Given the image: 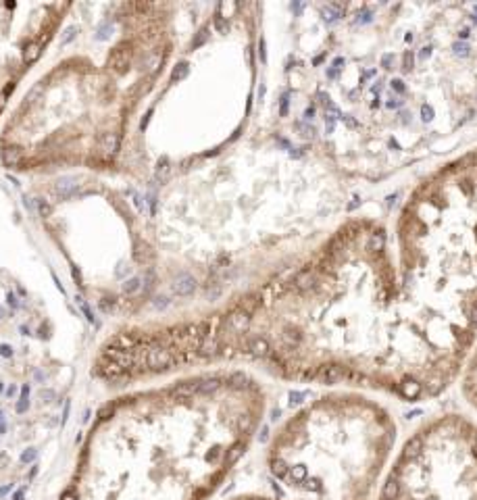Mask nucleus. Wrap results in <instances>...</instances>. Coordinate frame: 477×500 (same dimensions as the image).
Segmentation results:
<instances>
[{
  "mask_svg": "<svg viewBox=\"0 0 477 500\" xmlns=\"http://www.w3.org/2000/svg\"><path fill=\"white\" fill-rule=\"evenodd\" d=\"M261 413V388L244 371L108 402L57 500H208L244 455Z\"/></svg>",
  "mask_w": 477,
  "mask_h": 500,
  "instance_id": "obj_1",
  "label": "nucleus"
},
{
  "mask_svg": "<svg viewBox=\"0 0 477 500\" xmlns=\"http://www.w3.org/2000/svg\"><path fill=\"white\" fill-rule=\"evenodd\" d=\"M392 421L358 398H323L294 415L269 448V490L231 500H371Z\"/></svg>",
  "mask_w": 477,
  "mask_h": 500,
  "instance_id": "obj_2",
  "label": "nucleus"
},
{
  "mask_svg": "<svg viewBox=\"0 0 477 500\" xmlns=\"http://www.w3.org/2000/svg\"><path fill=\"white\" fill-rule=\"evenodd\" d=\"M377 500H477V427L437 419L404 444Z\"/></svg>",
  "mask_w": 477,
  "mask_h": 500,
  "instance_id": "obj_3",
  "label": "nucleus"
},
{
  "mask_svg": "<svg viewBox=\"0 0 477 500\" xmlns=\"http://www.w3.org/2000/svg\"><path fill=\"white\" fill-rule=\"evenodd\" d=\"M131 57H134V46H131V42H121L111 50V54H108L106 67L115 73H125L127 67H129V62H131Z\"/></svg>",
  "mask_w": 477,
  "mask_h": 500,
  "instance_id": "obj_4",
  "label": "nucleus"
},
{
  "mask_svg": "<svg viewBox=\"0 0 477 500\" xmlns=\"http://www.w3.org/2000/svg\"><path fill=\"white\" fill-rule=\"evenodd\" d=\"M465 394L469 398V402L477 409V353L473 356L471 365H469V371L465 377Z\"/></svg>",
  "mask_w": 477,
  "mask_h": 500,
  "instance_id": "obj_5",
  "label": "nucleus"
},
{
  "mask_svg": "<svg viewBox=\"0 0 477 500\" xmlns=\"http://www.w3.org/2000/svg\"><path fill=\"white\" fill-rule=\"evenodd\" d=\"M98 150L103 156H106V159L115 156L117 150H119V138H117V134H103L100 136L98 138Z\"/></svg>",
  "mask_w": 477,
  "mask_h": 500,
  "instance_id": "obj_6",
  "label": "nucleus"
},
{
  "mask_svg": "<svg viewBox=\"0 0 477 500\" xmlns=\"http://www.w3.org/2000/svg\"><path fill=\"white\" fill-rule=\"evenodd\" d=\"M2 163L6 167H19L23 163V150L19 146H15V144L4 146L2 148Z\"/></svg>",
  "mask_w": 477,
  "mask_h": 500,
  "instance_id": "obj_7",
  "label": "nucleus"
},
{
  "mask_svg": "<svg viewBox=\"0 0 477 500\" xmlns=\"http://www.w3.org/2000/svg\"><path fill=\"white\" fill-rule=\"evenodd\" d=\"M161 67H163V52L161 50L148 52L146 57L142 59V69H144V71H148V73H156Z\"/></svg>",
  "mask_w": 477,
  "mask_h": 500,
  "instance_id": "obj_8",
  "label": "nucleus"
},
{
  "mask_svg": "<svg viewBox=\"0 0 477 500\" xmlns=\"http://www.w3.org/2000/svg\"><path fill=\"white\" fill-rule=\"evenodd\" d=\"M54 192H57L62 200L73 198V196H77V194H82L80 186H77V184H71V182H67V179H62V182H59V184H57V188H54Z\"/></svg>",
  "mask_w": 477,
  "mask_h": 500,
  "instance_id": "obj_9",
  "label": "nucleus"
},
{
  "mask_svg": "<svg viewBox=\"0 0 477 500\" xmlns=\"http://www.w3.org/2000/svg\"><path fill=\"white\" fill-rule=\"evenodd\" d=\"M40 52H42V42H29L25 46V50H23V62H25V65L36 62L38 57H40Z\"/></svg>",
  "mask_w": 477,
  "mask_h": 500,
  "instance_id": "obj_10",
  "label": "nucleus"
},
{
  "mask_svg": "<svg viewBox=\"0 0 477 500\" xmlns=\"http://www.w3.org/2000/svg\"><path fill=\"white\" fill-rule=\"evenodd\" d=\"M169 173H171L169 161H167V159H161L159 165H156V179H159V182H165V179L169 177Z\"/></svg>",
  "mask_w": 477,
  "mask_h": 500,
  "instance_id": "obj_11",
  "label": "nucleus"
},
{
  "mask_svg": "<svg viewBox=\"0 0 477 500\" xmlns=\"http://www.w3.org/2000/svg\"><path fill=\"white\" fill-rule=\"evenodd\" d=\"M36 208H38V215L44 217V219L52 215V207H50V202H48V200H44V198H36Z\"/></svg>",
  "mask_w": 477,
  "mask_h": 500,
  "instance_id": "obj_12",
  "label": "nucleus"
},
{
  "mask_svg": "<svg viewBox=\"0 0 477 500\" xmlns=\"http://www.w3.org/2000/svg\"><path fill=\"white\" fill-rule=\"evenodd\" d=\"M187 73H190V67L186 65V62H179V65L173 69V73H171V82H179V80H186Z\"/></svg>",
  "mask_w": 477,
  "mask_h": 500,
  "instance_id": "obj_13",
  "label": "nucleus"
},
{
  "mask_svg": "<svg viewBox=\"0 0 477 500\" xmlns=\"http://www.w3.org/2000/svg\"><path fill=\"white\" fill-rule=\"evenodd\" d=\"M213 25H215V29L219 31V34H228V29H229V23H228V19L223 17V15H215V19H213Z\"/></svg>",
  "mask_w": 477,
  "mask_h": 500,
  "instance_id": "obj_14",
  "label": "nucleus"
},
{
  "mask_svg": "<svg viewBox=\"0 0 477 500\" xmlns=\"http://www.w3.org/2000/svg\"><path fill=\"white\" fill-rule=\"evenodd\" d=\"M207 40H208V27H202L196 34V38L192 40V48H200V46L205 44Z\"/></svg>",
  "mask_w": 477,
  "mask_h": 500,
  "instance_id": "obj_15",
  "label": "nucleus"
},
{
  "mask_svg": "<svg viewBox=\"0 0 477 500\" xmlns=\"http://www.w3.org/2000/svg\"><path fill=\"white\" fill-rule=\"evenodd\" d=\"M77 31H80V27H77V25L67 27V29H65V36H62V40H61V44H62V46H67L69 42H73V40H75V36H77Z\"/></svg>",
  "mask_w": 477,
  "mask_h": 500,
  "instance_id": "obj_16",
  "label": "nucleus"
},
{
  "mask_svg": "<svg viewBox=\"0 0 477 500\" xmlns=\"http://www.w3.org/2000/svg\"><path fill=\"white\" fill-rule=\"evenodd\" d=\"M296 129L302 131V136H315L317 134L315 125H307V123H296Z\"/></svg>",
  "mask_w": 477,
  "mask_h": 500,
  "instance_id": "obj_17",
  "label": "nucleus"
},
{
  "mask_svg": "<svg viewBox=\"0 0 477 500\" xmlns=\"http://www.w3.org/2000/svg\"><path fill=\"white\" fill-rule=\"evenodd\" d=\"M402 61H404L402 67H404V69H411L413 62H415V52H413V50H406V52L402 54Z\"/></svg>",
  "mask_w": 477,
  "mask_h": 500,
  "instance_id": "obj_18",
  "label": "nucleus"
},
{
  "mask_svg": "<svg viewBox=\"0 0 477 500\" xmlns=\"http://www.w3.org/2000/svg\"><path fill=\"white\" fill-rule=\"evenodd\" d=\"M394 54H384V57H381V67L384 69H392L394 67Z\"/></svg>",
  "mask_w": 477,
  "mask_h": 500,
  "instance_id": "obj_19",
  "label": "nucleus"
},
{
  "mask_svg": "<svg viewBox=\"0 0 477 500\" xmlns=\"http://www.w3.org/2000/svg\"><path fill=\"white\" fill-rule=\"evenodd\" d=\"M333 127H335V117H333V115H327V117H325V129H327V134H332Z\"/></svg>",
  "mask_w": 477,
  "mask_h": 500,
  "instance_id": "obj_20",
  "label": "nucleus"
},
{
  "mask_svg": "<svg viewBox=\"0 0 477 500\" xmlns=\"http://www.w3.org/2000/svg\"><path fill=\"white\" fill-rule=\"evenodd\" d=\"M455 52L460 54V57H467V54H469V46L467 44H455Z\"/></svg>",
  "mask_w": 477,
  "mask_h": 500,
  "instance_id": "obj_21",
  "label": "nucleus"
},
{
  "mask_svg": "<svg viewBox=\"0 0 477 500\" xmlns=\"http://www.w3.org/2000/svg\"><path fill=\"white\" fill-rule=\"evenodd\" d=\"M392 90L398 92V94H402V92H404V82H402V80H394V82H392Z\"/></svg>",
  "mask_w": 477,
  "mask_h": 500,
  "instance_id": "obj_22",
  "label": "nucleus"
},
{
  "mask_svg": "<svg viewBox=\"0 0 477 500\" xmlns=\"http://www.w3.org/2000/svg\"><path fill=\"white\" fill-rule=\"evenodd\" d=\"M279 113L286 115L288 113V94H284V98H281V106H279Z\"/></svg>",
  "mask_w": 477,
  "mask_h": 500,
  "instance_id": "obj_23",
  "label": "nucleus"
},
{
  "mask_svg": "<svg viewBox=\"0 0 477 500\" xmlns=\"http://www.w3.org/2000/svg\"><path fill=\"white\" fill-rule=\"evenodd\" d=\"M259 54H261V61L267 62V50H265V42H263V40H261V44H259Z\"/></svg>",
  "mask_w": 477,
  "mask_h": 500,
  "instance_id": "obj_24",
  "label": "nucleus"
},
{
  "mask_svg": "<svg viewBox=\"0 0 477 500\" xmlns=\"http://www.w3.org/2000/svg\"><path fill=\"white\" fill-rule=\"evenodd\" d=\"M429 52H432V46H425V48H421V54H419V59H421V61H425V59L429 57Z\"/></svg>",
  "mask_w": 477,
  "mask_h": 500,
  "instance_id": "obj_25",
  "label": "nucleus"
},
{
  "mask_svg": "<svg viewBox=\"0 0 477 500\" xmlns=\"http://www.w3.org/2000/svg\"><path fill=\"white\" fill-rule=\"evenodd\" d=\"M421 113H423V119H432V117H434L432 106H423V111H421Z\"/></svg>",
  "mask_w": 477,
  "mask_h": 500,
  "instance_id": "obj_26",
  "label": "nucleus"
},
{
  "mask_svg": "<svg viewBox=\"0 0 477 500\" xmlns=\"http://www.w3.org/2000/svg\"><path fill=\"white\" fill-rule=\"evenodd\" d=\"M131 196H134V205L142 210V198H140V194H131Z\"/></svg>",
  "mask_w": 477,
  "mask_h": 500,
  "instance_id": "obj_27",
  "label": "nucleus"
},
{
  "mask_svg": "<svg viewBox=\"0 0 477 500\" xmlns=\"http://www.w3.org/2000/svg\"><path fill=\"white\" fill-rule=\"evenodd\" d=\"M4 104H6V94H4V92H0V113H2Z\"/></svg>",
  "mask_w": 477,
  "mask_h": 500,
  "instance_id": "obj_28",
  "label": "nucleus"
},
{
  "mask_svg": "<svg viewBox=\"0 0 477 500\" xmlns=\"http://www.w3.org/2000/svg\"><path fill=\"white\" fill-rule=\"evenodd\" d=\"M327 77H330V80H333V77H338V69H330V71H327Z\"/></svg>",
  "mask_w": 477,
  "mask_h": 500,
  "instance_id": "obj_29",
  "label": "nucleus"
},
{
  "mask_svg": "<svg viewBox=\"0 0 477 500\" xmlns=\"http://www.w3.org/2000/svg\"><path fill=\"white\" fill-rule=\"evenodd\" d=\"M312 115H315V108H312V106H311V108H307V111H304V117H307V119H311Z\"/></svg>",
  "mask_w": 477,
  "mask_h": 500,
  "instance_id": "obj_30",
  "label": "nucleus"
}]
</instances>
